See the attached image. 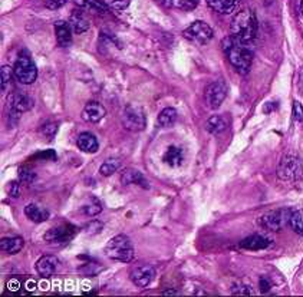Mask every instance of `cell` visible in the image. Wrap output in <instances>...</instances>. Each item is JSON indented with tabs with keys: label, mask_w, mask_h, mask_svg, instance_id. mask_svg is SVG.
<instances>
[{
	"label": "cell",
	"mask_w": 303,
	"mask_h": 297,
	"mask_svg": "<svg viewBox=\"0 0 303 297\" xmlns=\"http://www.w3.org/2000/svg\"><path fill=\"white\" fill-rule=\"evenodd\" d=\"M58 266H59V260L55 256H43L36 261L35 269L40 277H51L56 273Z\"/></svg>",
	"instance_id": "obj_13"
},
{
	"label": "cell",
	"mask_w": 303,
	"mask_h": 297,
	"mask_svg": "<svg viewBox=\"0 0 303 297\" xmlns=\"http://www.w3.org/2000/svg\"><path fill=\"white\" fill-rule=\"evenodd\" d=\"M7 287H9L12 292H18V290L20 289V281H19V280H10V281L7 283Z\"/></svg>",
	"instance_id": "obj_42"
},
{
	"label": "cell",
	"mask_w": 303,
	"mask_h": 297,
	"mask_svg": "<svg viewBox=\"0 0 303 297\" xmlns=\"http://www.w3.org/2000/svg\"><path fill=\"white\" fill-rule=\"evenodd\" d=\"M56 129H58V125L53 124V122H49V124H46L43 128H42V132H43L48 138H52V137L55 135Z\"/></svg>",
	"instance_id": "obj_38"
},
{
	"label": "cell",
	"mask_w": 303,
	"mask_h": 297,
	"mask_svg": "<svg viewBox=\"0 0 303 297\" xmlns=\"http://www.w3.org/2000/svg\"><path fill=\"white\" fill-rule=\"evenodd\" d=\"M272 246V240L262 236V234H253L250 237H246L244 240L240 241V247L244 250H252V251H259L264 250Z\"/></svg>",
	"instance_id": "obj_16"
},
{
	"label": "cell",
	"mask_w": 303,
	"mask_h": 297,
	"mask_svg": "<svg viewBox=\"0 0 303 297\" xmlns=\"http://www.w3.org/2000/svg\"><path fill=\"white\" fill-rule=\"evenodd\" d=\"M72 27L69 25V22H63V20H58L55 23V33H56V40L59 43V46L62 48H68L72 43Z\"/></svg>",
	"instance_id": "obj_15"
},
{
	"label": "cell",
	"mask_w": 303,
	"mask_h": 297,
	"mask_svg": "<svg viewBox=\"0 0 303 297\" xmlns=\"http://www.w3.org/2000/svg\"><path fill=\"white\" fill-rule=\"evenodd\" d=\"M259 289H260L262 293H267V292L272 289V283H270V280H269L267 277H262V278L259 280Z\"/></svg>",
	"instance_id": "obj_37"
},
{
	"label": "cell",
	"mask_w": 303,
	"mask_h": 297,
	"mask_svg": "<svg viewBox=\"0 0 303 297\" xmlns=\"http://www.w3.org/2000/svg\"><path fill=\"white\" fill-rule=\"evenodd\" d=\"M76 7L91 12V13H97V15H103L108 12V6L102 1V0H74Z\"/></svg>",
	"instance_id": "obj_19"
},
{
	"label": "cell",
	"mask_w": 303,
	"mask_h": 297,
	"mask_svg": "<svg viewBox=\"0 0 303 297\" xmlns=\"http://www.w3.org/2000/svg\"><path fill=\"white\" fill-rule=\"evenodd\" d=\"M290 228L298 234V236H302L303 237V210H296L292 213L290 216Z\"/></svg>",
	"instance_id": "obj_30"
},
{
	"label": "cell",
	"mask_w": 303,
	"mask_h": 297,
	"mask_svg": "<svg viewBox=\"0 0 303 297\" xmlns=\"http://www.w3.org/2000/svg\"><path fill=\"white\" fill-rule=\"evenodd\" d=\"M154 277H155V269L152 266H140L129 273V278L137 287L150 286Z\"/></svg>",
	"instance_id": "obj_12"
},
{
	"label": "cell",
	"mask_w": 303,
	"mask_h": 297,
	"mask_svg": "<svg viewBox=\"0 0 303 297\" xmlns=\"http://www.w3.org/2000/svg\"><path fill=\"white\" fill-rule=\"evenodd\" d=\"M293 119L296 122L303 124V105L299 100H295L293 102Z\"/></svg>",
	"instance_id": "obj_35"
},
{
	"label": "cell",
	"mask_w": 303,
	"mask_h": 297,
	"mask_svg": "<svg viewBox=\"0 0 303 297\" xmlns=\"http://www.w3.org/2000/svg\"><path fill=\"white\" fill-rule=\"evenodd\" d=\"M302 162L295 154H286L279 162L278 177L282 181H295L302 177Z\"/></svg>",
	"instance_id": "obj_5"
},
{
	"label": "cell",
	"mask_w": 303,
	"mask_h": 297,
	"mask_svg": "<svg viewBox=\"0 0 303 297\" xmlns=\"http://www.w3.org/2000/svg\"><path fill=\"white\" fill-rule=\"evenodd\" d=\"M162 159L170 167H180L182 164V161H184V152H182V149L180 148V147L171 145L164 152Z\"/></svg>",
	"instance_id": "obj_24"
},
{
	"label": "cell",
	"mask_w": 303,
	"mask_h": 297,
	"mask_svg": "<svg viewBox=\"0 0 303 297\" xmlns=\"http://www.w3.org/2000/svg\"><path fill=\"white\" fill-rule=\"evenodd\" d=\"M299 83H301V89L303 91V68L301 69V72H299Z\"/></svg>",
	"instance_id": "obj_43"
},
{
	"label": "cell",
	"mask_w": 303,
	"mask_h": 297,
	"mask_svg": "<svg viewBox=\"0 0 303 297\" xmlns=\"http://www.w3.org/2000/svg\"><path fill=\"white\" fill-rule=\"evenodd\" d=\"M122 125L128 131L140 132L147 126L145 111L140 105H128L122 114Z\"/></svg>",
	"instance_id": "obj_7"
},
{
	"label": "cell",
	"mask_w": 303,
	"mask_h": 297,
	"mask_svg": "<svg viewBox=\"0 0 303 297\" xmlns=\"http://www.w3.org/2000/svg\"><path fill=\"white\" fill-rule=\"evenodd\" d=\"M228 122L227 119L222 115H214V117H210L205 122V129L207 132L213 134V135H219L222 132H224L227 129Z\"/></svg>",
	"instance_id": "obj_23"
},
{
	"label": "cell",
	"mask_w": 303,
	"mask_h": 297,
	"mask_svg": "<svg viewBox=\"0 0 303 297\" xmlns=\"http://www.w3.org/2000/svg\"><path fill=\"white\" fill-rule=\"evenodd\" d=\"M81 211L85 214V216H89V217H95L98 216L102 211V204L101 201L97 197L91 196L88 198V201L81 207Z\"/></svg>",
	"instance_id": "obj_27"
},
{
	"label": "cell",
	"mask_w": 303,
	"mask_h": 297,
	"mask_svg": "<svg viewBox=\"0 0 303 297\" xmlns=\"http://www.w3.org/2000/svg\"><path fill=\"white\" fill-rule=\"evenodd\" d=\"M106 111L100 102H88L82 111V118L88 122L97 124L105 117Z\"/></svg>",
	"instance_id": "obj_14"
},
{
	"label": "cell",
	"mask_w": 303,
	"mask_h": 297,
	"mask_svg": "<svg viewBox=\"0 0 303 297\" xmlns=\"http://www.w3.org/2000/svg\"><path fill=\"white\" fill-rule=\"evenodd\" d=\"M78 233V228L71 224H62L48 230L43 236L45 241L49 244H68Z\"/></svg>",
	"instance_id": "obj_10"
},
{
	"label": "cell",
	"mask_w": 303,
	"mask_h": 297,
	"mask_svg": "<svg viewBox=\"0 0 303 297\" xmlns=\"http://www.w3.org/2000/svg\"><path fill=\"white\" fill-rule=\"evenodd\" d=\"M223 49L226 52L230 65L240 75H247L253 62V49L250 45L242 43L231 35L223 40Z\"/></svg>",
	"instance_id": "obj_1"
},
{
	"label": "cell",
	"mask_w": 303,
	"mask_h": 297,
	"mask_svg": "<svg viewBox=\"0 0 303 297\" xmlns=\"http://www.w3.org/2000/svg\"><path fill=\"white\" fill-rule=\"evenodd\" d=\"M69 25L76 35L85 33L89 29V20L79 12H74L69 18Z\"/></svg>",
	"instance_id": "obj_25"
},
{
	"label": "cell",
	"mask_w": 303,
	"mask_h": 297,
	"mask_svg": "<svg viewBox=\"0 0 303 297\" xmlns=\"http://www.w3.org/2000/svg\"><path fill=\"white\" fill-rule=\"evenodd\" d=\"M120 167H121V159L120 158H108L102 162L100 173L103 177H109V175L117 173Z\"/></svg>",
	"instance_id": "obj_29"
},
{
	"label": "cell",
	"mask_w": 303,
	"mask_h": 297,
	"mask_svg": "<svg viewBox=\"0 0 303 297\" xmlns=\"http://www.w3.org/2000/svg\"><path fill=\"white\" fill-rule=\"evenodd\" d=\"M182 36L196 45H207L213 39V29L202 20H196L184 29Z\"/></svg>",
	"instance_id": "obj_9"
},
{
	"label": "cell",
	"mask_w": 303,
	"mask_h": 297,
	"mask_svg": "<svg viewBox=\"0 0 303 297\" xmlns=\"http://www.w3.org/2000/svg\"><path fill=\"white\" fill-rule=\"evenodd\" d=\"M231 293H233V295H237V296H252V295H254L252 287L247 286V284H243V283L233 284V287H231Z\"/></svg>",
	"instance_id": "obj_33"
},
{
	"label": "cell",
	"mask_w": 303,
	"mask_h": 297,
	"mask_svg": "<svg viewBox=\"0 0 303 297\" xmlns=\"http://www.w3.org/2000/svg\"><path fill=\"white\" fill-rule=\"evenodd\" d=\"M239 1L240 0H207V4L217 13L228 15V13L234 12Z\"/></svg>",
	"instance_id": "obj_22"
},
{
	"label": "cell",
	"mask_w": 303,
	"mask_h": 297,
	"mask_svg": "<svg viewBox=\"0 0 303 297\" xmlns=\"http://www.w3.org/2000/svg\"><path fill=\"white\" fill-rule=\"evenodd\" d=\"M227 97V86L224 83V80H214L211 82L204 94L205 103L210 109H217L220 108V105L224 102V99Z\"/></svg>",
	"instance_id": "obj_11"
},
{
	"label": "cell",
	"mask_w": 303,
	"mask_h": 297,
	"mask_svg": "<svg viewBox=\"0 0 303 297\" xmlns=\"http://www.w3.org/2000/svg\"><path fill=\"white\" fill-rule=\"evenodd\" d=\"M33 100L26 92H13L7 97V109H9V121L12 124H18L20 119V114L32 109Z\"/></svg>",
	"instance_id": "obj_4"
},
{
	"label": "cell",
	"mask_w": 303,
	"mask_h": 297,
	"mask_svg": "<svg viewBox=\"0 0 303 297\" xmlns=\"http://www.w3.org/2000/svg\"><path fill=\"white\" fill-rule=\"evenodd\" d=\"M301 13H302V15H303V0H302V1H301Z\"/></svg>",
	"instance_id": "obj_44"
},
{
	"label": "cell",
	"mask_w": 303,
	"mask_h": 297,
	"mask_svg": "<svg viewBox=\"0 0 303 297\" xmlns=\"http://www.w3.org/2000/svg\"><path fill=\"white\" fill-rule=\"evenodd\" d=\"M108 9H114V10H124L129 6V1L131 0H102Z\"/></svg>",
	"instance_id": "obj_34"
},
{
	"label": "cell",
	"mask_w": 303,
	"mask_h": 297,
	"mask_svg": "<svg viewBox=\"0 0 303 297\" xmlns=\"http://www.w3.org/2000/svg\"><path fill=\"white\" fill-rule=\"evenodd\" d=\"M177 117V111L174 108H171V106L164 108L160 112V115H158V124L162 128H170V126H173V125L176 124Z\"/></svg>",
	"instance_id": "obj_26"
},
{
	"label": "cell",
	"mask_w": 303,
	"mask_h": 297,
	"mask_svg": "<svg viewBox=\"0 0 303 297\" xmlns=\"http://www.w3.org/2000/svg\"><path fill=\"white\" fill-rule=\"evenodd\" d=\"M25 246V240L22 237H7V238H1L0 241V248L4 254L7 256H13L16 253H19Z\"/></svg>",
	"instance_id": "obj_20"
},
{
	"label": "cell",
	"mask_w": 303,
	"mask_h": 297,
	"mask_svg": "<svg viewBox=\"0 0 303 297\" xmlns=\"http://www.w3.org/2000/svg\"><path fill=\"white\" fill-rule=\"evenodd\" d=\"M33 158H42V159L49 158V159H55V158H56V154H55V151H53V149H48V151H43V152L36 154Z\"/></svg>",
	"instance_id": "obj_40"
},
{
	"label": "cell",
	"mask_w": 303,
	"mask_h": 297,
	"mask_svg": "<svg viewBox=\"0 0 303 297\" xmlns=\"http://www.w3.org/2000/svg\"><path fill=\"white\" fill-rule=\"evenodd\" d=\"M167 6L173 7V9H180L184 12H190L194 10L199 6L200 0H164Z\"/></svg>",
	"instance_id": "obj_28"
},
{
	"label": "cell",
	"mask_w": 303,
	"mask_h": 297,
	"mask_svg": "<svg viewBox=\"0 0 303 297\" xmlns=\"http://www.w3.org/2000/svg\"><path fill=\"white\" fill-rule=\"evenodd\" d=\"M7 193H9L10 197H19V193H20V181H10L9 185H7Z\"/></svg>",
	"instance_id": "obj_36"
},
{
	"label": "cell",
	"mask_w": 303,
	"mask_h": 297,
	"mask_svg": "<svg viewBox=\"0 0 303 297\" xmlns=\"http://www.w3.org/2000/svg\"><path fill=\"white\" fill-rule=\"evenodd\" d=\"M292 216V211H289L287 208H279L269 211L266 214H263L259 218V225L267 231H280L286 223H289Z\"/></svg>",
	"instance_id": "obj_8"
},
{
	"label": "cell",
	"mask_w": 303,
	"mask_h": 297,
	"mask_svg": "<svg viewBox=\"0 0 303 297\" xmlns=\"http://www.w3.org/2000/svg\"><path fill=\"white\" fill-rule=\"evenodd\" d=\"M13 72H15V78L23 85L33 83L38 78V69H36L35 62L32 60V58L29 55H23V53L19 55V58L15 63Z\"/></svg>",
	"instance_id": "obj_6"
},
{
	"label": "cell",
	"mask_w": 303,
	"mask_h": 297,
	"mask_svg": "<svg viewBox=\"0 0 303 297\" xmlns=\"http://www.w3.org/2000/svg\"><path fill=\"white\" fill-rule=\"evenodd\" d=\"M65 3H66V0H46V1H45L46 7H48V9H51V10H55V9L62 7Z\"/></svg>",
	"instance_id": "obj_39"
},
{
	"label": "cell",
	"mask_w": 303,
	"mask_h": 297,
	"mask_svg": "<svg viewBox=\"0 0 303 297\" xmlns=\"http://www.w3.org/2000/svg\"><path fill=\"white\" fill-rule=\"evenodd\" d=\"M25 216L33 223H43V221H46L49 218V213L45 208H42V207H39L36 204L26 205Z\"/></svg>",
	"instance_id": "obj_21"
},
{
	"label": "cell",
	"mask_w": 303,
	"mask_h": 297,
	"mask_svg": "<svg viewBox=\"0 0 303 297\" xmlns=\"http://www.w3.org/2000/svg\"><path fill=\"white\" fill-rule=\"evenodd\" d=\"M13 75H15V72L10 66H6V65L1 66V92L3 94H6V91H7V88L12 82Z\"/></svg>",
	"instance_id": "obj_31"
},
{
	"label": "cell",
	"mask_w": 303,
	"mask_h": 297,
	"mask_svg": "<svg viewBox=\"0 0 303 297\" xmlns=\"http://www.w3.org/2000/svg\"><path fill=\"white\" fill-rule=\"evenodd\" d=\"M76 144H78V148L81 149V151H83V152H88V154H94V152H97V151H98V147H100L97 137L92 135L91 132H82V134L78 137Z\"/></svg>",
	"instance_id": "obj_18"
},
{
	"label": "cell",
	"mask_w": 303,
	"mask_h": 297,
	"mask_svg": "<svg viewBox=\"0 0 303 297\" xmlns=\"http://www.w3.org/2000/svg\"><path fill=\"white\" fill-rule=\"evenodd\" d=\"M230 32L231 36L240 40L242 43L252 45L257 35V20L250 9H243L234 16L230 26Z\"/></svg>",
	"instance_id": "obj_2"
},
{
	"label": "cell",
	"mask_w": 303,
	"mask_h": 297,
	"mask_svg": "<svg viewBox=\"0 0 303 297\" xmlns=\"http://www.w3.org/2000/svg\"><path fill=\"white\" fill-rule=\"evenodd\" d=\"M121 182L124 185H140L141 188H150V184L147 181V178L144 177V174L138 170H134V168H125L122 171L121 175Z\"/></svg>",
	"instance_id": "obj_17"
},
{
	"label": "cell",
	"mask_w": 303,
	"mask_h": 297,
	"mask_svg": "<svg viewBox=\"0 0 303 297\" xmlns=\"http://www.w3.org/2000/svg\"><path fill=\"white\" fill-rule=\"evenodd\" d=\"M103 251H105V254L109 258L121 261V263H129L135 257L134 246H132L131 240L126 236H124V234H118V236L112 237L106 243Z\"/></svg>",
	"instance_id": "obj_3"
},
{
	"label": "cell",
	"mask_w": 303,
	"mask_h": 297,
	"mask_svg": "<svg viewBox=\"0 0 303 297\" xmlns=\"http://www.w3.org/2000/svg\"><path fill=\"white\" fill-rule=\"evenodd\" d=\"M276 108H278V102H267V103H264V106H263V112H264V114H269V112L275 111Z\"/></svg>",
	"instance_id": "obj_41"
},
{
	"label": "cell",
	"mask_w": 303,
	"mask_h": 297,
	"mask_svg": "<svg viewBox=\"0 0 303 297\" xmlns=\"http://www.w3.org/2000/svg\"><path fill=\"white\" fill-rule=\"evenodd\" d=\"M36 178V174L29 167H20L19 168V181L22 184H32Z\"/></svg>",
	"instance_id": "obj_32"
}]
</instances>
